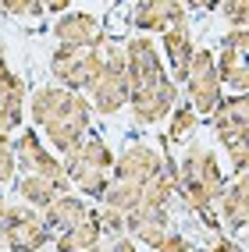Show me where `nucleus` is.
<instances>
[{
	"instance_id": "30",
	"label": "nucleus",
	"mask_w": 249,
	"mask_h": 252,
	"mask_svg": "<svg viewBox=\"0 0 249 252\" xmlns=\"http://www.w3.org/2000/svg\"><path fill=\"white\" fill-rule=\"evenodd\" d=\"M110 252H149V249H139L136 242L128 238V234H121V238H114V245H110Z\"/></svg>"
},
{
	"instance_id": "34",
	"label": "nucleus",
	"mask_w": 249,
	"mask_h": 252,
	"mask_svg": "<svg viewBox=\"0 0 249 252\" xmlns=\"http://www.w3.org/2000/svg\"><path fill=\"white\" fill-rule=\"evenodd\" d=\"M0 50H4V43H0Z\"/></svg>"
},
{
	"instance_id": "20",
	"label": "nucleus",
	"mask_w": 249,
	"mask_h": 252,
	"mask_svg": "<svg viewBox=\"0 0 249 252\" xmlns=\"http://www.w3.org/2000/svg\"><path fill=\"white\" fill-rule=\"evenodd\" d=\"M196 131H199V114L192 110V103L175 107L171 110V128H168V146H189Z\"/></svg>"
},
{
	"instance_id": "13",
	"label": "nucleus",
	"mask_w": 249,
	"mask_h": 252,
	"mask_svg": "<svg viewBox=\"0 0 249 252\" xmlns=\"http://www.w3.org/2000/svg\"><path fill=\"white\" fill-rule=\"evenodd\" d=\"M171 210L168 206H139V210H132L125 217V234L136 245H146V249H153L164 234H171Z\"/></svg>"
},
{
	"instance_id": "7",
	"label": "nucleus",
	"mask_w": 249,
	"mask_h": 252,
	"mask_svg": "<svg viewBox=\"0 0 249 252\" xmlns=\"http://www.w3.org/2000/svg\"><path fill=\"white\" fill-rule=\"evenodd\" d=\"M175 107H178V82L168 71L153 78L149 86L128 93V110L136 125H160L164 117H171Z\"/></svg>"
},
{
	"instance_id": "15",
	"label": "nucleus",
	"mask_w": 249,
	"mask_h": 252,
	"mask_svg": "<svg viewBox=\"0 0 249 252\" xmlns=\"http://www.w3.org/2000/svg\"><path fill=\"white\" fill-rule=\"evenodd\" d=\"M89 213L93 210L86 206V199L75 195V192H68V195H57L54 203L43 210V227L50 234H64V231H71L75 224H82Z\"/></svg>"
},
{
	"instance_id": "10",
	"label": "nucleus",
	"mask_w": 249,
	"mask_h": 252,
	"mask_svg": "<svg viewBox=\"0 0 249 252\" xmlns=\"http://www.w3.org/2000/svg\"><path fill=\"white\" fill-rule=\"evenodd\" d=\"M125 46V82H128V93H136L142 86H149L153 78L164 75L160 68V50L149 36H132Z\"/></svg>"
},
{
	"instance_id": "17",
	"label": "nucleus",
	"mask_w": 249,
	"mask_h": 252,
	"mask_svg": "<svg viewBox=\"0 0 249 252\" xmlns=\"http://www.w3.org/2000/svg\"><path fill=\"white\" fill-rule=\"evenodd\" d=\"M160 46L171 61V71H175V82H185L189 78V64L196 57V46H192V32H189V22L185 25H175L160 36Z\"/></svg>"
},
{
	"instance_id": "12",
	"label": "nucleus",
	"mask_w": 249,
	"mask_h": 252,
	"mask_svg": "<svg viewBox=\"0 0 249 252\" xmlns=\"http://www.w3.org/2000/svg\"><path fill=\"white\" fill-rule=\"evenodd\" d=\"M128 22L142 32H160L164 36L168 29L189 22V7L178 4V0H142L128 11Z\"/></svg>"
},
{
	"instance_id": "9",
	"label": "nucleus",
	"mask_w": 249,
	"mask_h": 252,
	"mask_svg": "<svg viewBox=\"0 0 249 252\" xmlns=\"http://www.w3.org/2000/svg\"><path fill=\"white\" fill-rule=\"evenodd\" d=\"M160 167H164V153H157V149L146 146V142H128L121 153L114 157L110 181H125V185L146 189V185L160 174Z\"/></svg>"
},
{
	"instance_id": "27",
	"label": "nucleus",
	"mask_w": 249,
	"mask_h": 252,
	"mask_svg": "<svg viewBox=\"0 0 249 252\" xmlns=\"http://www.w3.org/2000/svg\"><path fill=\"white\" fill-rule=\"evenodd\" d=\"M96 220H100V231L104 234H110V238H121L125 234V213H118V210H100L96 213Z\"/></svg>"
},
{
	"instance_id": "25",
	"label": "nucleus",
	"mask_w": 249,
	"mask_h": 252,
	"mask_svg": "<svg viewBox=\"0 0 249 252\" xmlns=\"http://www.w3.org/2000/svg\"><path fill=\"white\" fill-rule=\"evenodd\" d=\"M221 14L224 22H231V29H249V0H224Z\"/></svg>"
},
{
	"instance_id": "33",
	"label": "nucleus",
	"mask_w": 249,
	"mask_h": 252,
	"mask_svg": "<svg viewBox=\"0 0 249 252\" xmlns=\"http://www.w3.org/2000/svg\"><path fill=\"white\" fill-rule=\"evenodd\" d=\"M89 252H104V249H89Z\"/></svg>"
},
{
	"instance_id": "31",
	"label": "nucleus",
	"mask_w": 249,
	"mask_h": 252,
	"mask_svg": "<svg viewBox=\"0 0 249 252\" xmlns=\"http://www.w3.org/2000/svg\"><path fill=\"white\" fill-rule=\"evenodd\" d=\"M4 206H7V199H4V189H0V217H4Z\"/></svg>"
},
{
	"instance_id": "21",
	"label": "nucleus",
	"mask_w": 249,
	"mask_h": 252,
	"mask_svg": "<svg viewBox=\"0 0 249 252\" xmlns=\"http://www.w3.org/2000/svg\"><path fill=\"white\" fill-rule=\"evenodd\" d=\"M213 64H217L221 86H231L235 93H249V64H246V61H239V57H231L228 50H221Z\"/></svg>"
},
{
	"instance_id": "29",
	"label": "nucleus",
	"mask_w": 249,
	"mask_h": 252,
	"mask_svg": "<svg viewBox=\"0 0 249 252\" xmlns=\"http://www.w3.org/2000/svg\"><path fill=\"white\" fill-rule=\"evenodd\" d=\"M210 252H246L235 238H224V234H217V238H213V245H210Z\"/></svg>"
},
{
	"instance_id": "28",
	"label": "nucleus",
	"mask_w": 249,
	"mask_h": 252,
	"mask_svg": "<svg viewBox=\"0 0 249 252\" xmlns=\"http://www.w3.org/2000/svg\"><path fill=\"white\" fill-rule=\"evenodd\" d=\"M189 249H192V242L185 238V234H181V231H171V234H164V238L149 249V252H189Z\"/></svg>"
},
{
	"instance_id": "18",
	"label": "nucleus",
	"mask_w": 249,
	"mask_h": 252,
	"mask_svg": "<svg viewBox=\"0 0 249 252\" xmlns=\"http://www.w3.org/2000/svg\"><path fill=\"white\" fill-rule=\"evenodd\" d=\"M14 192H18V203L32 206V210H46L57 195H68L71 185H57V181H46L39 174H22L14 178Z\"/></svg>"
},
{
	"instance_id": "1",
	"label": "nucleus",
	"mask_w": 249,
	"mask_h": 252,
	"mask_svg": "<svg viewBox=\"0 0 249 252\" xmlns=\"http://www.w3.org/2000/svg\"><path fill=\"white\" fill-rule=\"evenodd\" d=\"M25 107H29L32 125L46 131L50 146H54L64 160L93 135L89 131L93 107H89V99L78 96V93H68L61 86H39V89L29 93Z\"/></svg>"
},
{
	"instance_id": "11",
	"label": "nucleus",
	"mask_w": 249,
	"mask_h": 252,
	"mask_svg": "<svg viewBox=\"0 0 249 252\" xmlns=\"http://www.w3.org/2000/svg\"><path fill=\"white\" fill-rule=\"evenodd\" d=\"M54 36L61 46H71V50H100L107 43V32L100 25L96 14L89 11H68L54 22Z\"/></svg>"
},
{
	"instance_id": "8",
	"label": "nucleus",
	"mask_w": 249,
	"mask_h": 252,
	"mask_svg": "<svg viewBox=\"0 0 249 252\" xmlns=\"http://www.w3.org/2000/svg\"><path fill=\"white\" fill-rule=\"evenodd\" d=\"M185 86H189V99H192V110L199 117H210L213 110H217L221 103V78H217V64H213V54L210 50H196V57L189 64V78H185Z\"/></svg>"
},
{
	"instance_id": "4",
	"label": "nucleus",
	"mask_w": 249,
	"mask_h": 252,
	"mask_svg": "<svg viewBox=\"0 0 249 252\" xmlns=\"http://www.w3.org/2000/svg\"><path fill=\"white\" fill-rule=\"evenodd\" d=\"M100 71H104V50H71V46H57L50 54V78H57L54 86L68 89V93H86L96 86Z\"/></svg>"
},
{
	"instance_id": "22",
	"label": "nucleus",
	"mask_w": 249,
	"mask_h": 252,
	"mask_svg": "<svg viewBox=\"0 0 249 252\" xmlns=\"http://www.w3.org/2000/svg\"><path fill=\"white\" fill-rule=\"evenodd\" d=\"M104 206L128 217L132 210L142 206V189L139 185H125V181H110V189L104 192Z\"/></svg>"
},
{
	"instance_id": "24",
	"label": "nucleus",
	"mask_w": 249,
	"mask_h": 252,
	"mask_svg": "<svg viewBox=\"0 0 249 252\" xmlns=\"http://www.w3.org/2000/svg\"><path fill=\"white\" fill-rule=\"evenodd\" d=\"M221 50H228L231 57L249 64V29H228L224 39H221Z\"/></svg>"
},
{
	"instance_id": "32",
	"label": "nucleus",
	"mask_w": 249,
	"mask_h": 252,
	"mask_svg": "<svg viewBox=\"0 0 249 252\" xmlns=\"http://www.w3.org/2000/svg\"><path fill=\"white\" fill-rule=\"evenodd\" d=\"M189 252H210V245H207V249H189Z\"/></svg>"
},
{
	"instance_id": "16",
	"label": "nucleus",
	"mask_w": 249,
	"mask_h": 252,
	"mask_svg": "<svg viewBox=\"0 0 249 252\" xmlns=\"http://www.w3.org/2000/svg\"><path fill=\"white\" fill-rule=\"evenodd\" d=\"M114 157H118V153H114V149H110L104 139H100V135H89V139L82 142L68 160H64V171H68V174H71V171L110 174V171H114Z\"/></svg>"
},
{
	"instance_id": "6",
	"label": "nucleus",
	"mask_w": 249,
	"mask_h": 252,
	"mask_svg": "<svg viewBox=\"0 0 249 252\" xmlns=\"http://www.w3.org/2000/svg\"><path fill=\"white\" fill-rule=\"evenodd\" d=\"M93 96V110H100L104 117L118 114L121 107H128V82H125V46H110L104 54V71H100L96 86L89 89Z\"/></svg>"
},
{
	"instance_id": "23",
	"label": "nucleus",
	"mask_w": 249,
	"mask_h": 252,
	"mask_svg": "<svg viewBox=\"0 0 249 252\" xmlns=\"http://www.w3.org/2000/svg\"><path fill=\"white\" fill-rule=\"evenodd\" d=\"M0 14H7V18H39V14H46V4H39V0H4Z\"/></svg>"
},
{
	"instance_id": "2",
	"label": "nucleus",
	"mask_w": 249,
	"mask_h": 252,
	"mask_svg": "<svg viewBox=\"0 0 249 252\" xmlns=\"http://www.w3.org/2000/svg\"><path fill=\"white\" fill-rule=\"evenodd\" d=\"M210 128L217 142L224 146L235 178L249 174V93H235L221 99L217 110L210 114Z\"/></svg>"
},
{
	"instance_id": "14",
	"label": "nucleus",
	"mask_w": 249,
	"mask_h": 252,
	"mask_svg": "<svg viewBox=\"0 0 249 252\" xmlns=\"http://www.w3.org/2000/svg\"><path fill=\"white\" fill-rule=\"evenodd\" d=\"M217 206H221V227L249 238V174H239L231 185H224Z\"/></svg>"
},
{
	"instance_id": "19",
	"label": "nucleus",
	"mask_w": 249,
	"mask_h": 252,
	"mask_svg": "<svg viewBox=\"0 0 249 252\" xmlns=\"http://www.w3.org/2000/svg\"><path fill=\"white\" fill-rule=\"evenodd\" d=\"M100 220H96V213H89L82 224H75L71 231H64V234H57V242H54V249L57 252H89V249H100Z\"/></svg>"
},
{
	"instance_id": "26",
	"label": "nucleus",
	"mask_w": 249,
	"mask_h": 252,
	"mask_svg": "<svg viewBox=\"0 0 249 252\" xmlns=\"http://www.w3.org/2000/svg\"><path fill=\"white\" fill-rule=\"evenodd\" d=\"M18 178V163H14V149H11V139L0 135V185H7Z\"/></svg>"
},
{
	"instance_id": "3",
	"label": "nucleus",
	"mask_w": 249,
	"mask_h": 252,
	"mask_svg": "<svg viewBox=\"0 0 249 252\" xmlns=\"http://www.w3.org/2000/svg\"><path fill=\"white\" fill-rule=\"evenodd\" d=\"M54 238L43 227V213L25 203H7L0 217V245L4 252H43L46 242Z\"/></svg>"
},
{
	"instance_id": "5",
	"label": "nucleus",
	"mask_w": 249,
	"mask_h": 252,
	"mask_svg": "<svg viewBox=\"0 0 249 252\" xmlns=\"http://www.w3.org/2000/svg\"><path fill=\"white\" fill-rule=\"evenodd\" d=\"M11 149H14V163H18L22 174H39V178H46V181L71 185V181H68V171H64V160H57V157L43 146V139H39L36 128H22L18 135L11 139Z\"/></svg>"
}]
</instances>
